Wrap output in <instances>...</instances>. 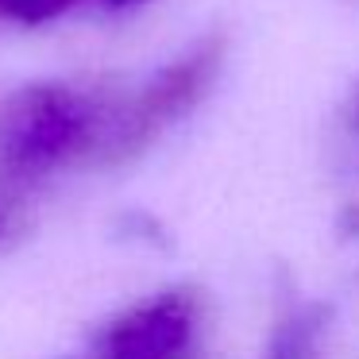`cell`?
<instances>
[{
    "instance_id": "6da1fadb",
    "label": "cell",
    "mask_w": 359,
    "mask_h": 359,
    "mask_svg": "<svg viewBox=\"0 0 359 359\" xmlns=\"http://www.w3.org/2000/svg\"><path fill=\"white\" fill-rule=\"evenodd\" d=\"M143 89L101 81H32L0 97V182L35 186L62 170L112 163L155 135Z\"/></svg>"
},
{
    "instance_id": "3957f363",
    "label": "cell",
    "mask_w": 359,
    "mask_h": 359,
    "mask_svg": "<svg viewBox=\"0 0 359 359\" xmlns=\"http://www.w3.org/2000/svg\"><path fill=\"white\" fill-rule=\"evenodd\" d=\"M16 228V212H12V205L8 201H0V240Z\"/></svg>"
},
{
    "instance_id": "7a4b0ae2",
    "label": "cell",
    "mask_w": 359,
    "mask_h": 359,
    "mask_svg": "<svg viewBox=\"0 0 359 359\" xmlns=\"http://www.w3.org/2000/svg\"><path fill=\"white\" fill-rule=\"evenodd\" d=\"M81 0H0V20H12V24H47V20L70 12ZM109 4H132V0H109Z\"/></svg>"
}]
</instances>
